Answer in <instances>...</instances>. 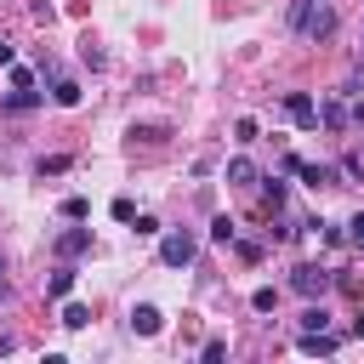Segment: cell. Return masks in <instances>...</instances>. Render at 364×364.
<instances>
[{
    "label": "cell",
    "instance_id": "obj_1",
    "mask_svg": "<svg viewBox=\"0 0 364 364\" xmlns=\"http://www.w3.org/2000/svg\"><path fill=\"white\" fill-rule=\"evenodd\" d=\"M193 250H199V239H193L188 228L159 233V262H165V267H188V262H193Z\"/></svg>",
    "mask_w": 364,
    "mask_h": 364
},
{
    "label": "cell",
    "instance_id": "obj_2",
    "mask_svg": "<svg viewBox=\"0 0 364 364\" xmlns=\"http://www.w3.org/2000/svg\"><path fill=\"white\" fill-rule=\"evenodd\" d=\"M330 284H336V279H330V267H318V262H301V267L290 273V290H296V296H324Z\"/></svg>",
    "mask_w": 364,
    "mask_h": 364
},
{
    "label": "cell",
    "instance_id": "obj_3",
    "mask_svg": "<svg viewBox=\"0 0 364 364\" xmlns=\"http://www.w3.org/2000/svg\"><path fill=\"white\" fill-rule=\"evenodd\" d=\"M296 34H307V40H324V34H336V11L324 6V0H313L307 6V17H301V28Z\"/></svg>",
    "mask_w": 364,
    "mask_h": 364
},
{
    "label": "cell",
    "instance_id": "obj_4",
    "mask_svg": "<svg viewBox=\"0 0 364 364\" xmlns=\"http://www.w3.org/2000/svg\"><path fill=\"white\" fill-rule=\"evenodd\" d=\"M284 114H290L301 131H313V125H318V102H313L307 91H290V97H284Z\"/></svg>",
    "mask_w": 364,
    "mask_h": 364
},
{
    "label": "cell",
    "instance_id": "obj_5",
    "mask_svg": "<svg viewBox=\"0 0 364 364\" xmlns=\"http://www.w3.org/2000/svg\"><path fill=\"white\" fill-rule=\"evenodd\" d=\"M290 171H296L307 188H336V165H307V159H296V154H290Z\"/></svg>",
    "mask_w": 364,
    "mask_h": 364
},
{
    "label": "cell",
    "instance_id": "obj_6",
    "mask_svg": "<svg viewBox=\"0 0 364 364\" xmlns=\"http://www.w3.org/2000/svg\"><path fill=\"white\" fill-rule=\"evenodd\" d=\"M91 250V228H63L57 233V256L63 262H74V256H85Z\"/></svg>",
    "mask_w": 364,
    "mask_h": 364
},
{
    "label": "cell",
    "instance_id": "obj_7",
    "mask_svg": "<svg viewBox=\"0 0 364 364\" xmlns=\"http://www.w3.org/2000/svg\"><path fill=\"white\" fill-rule=\"evenodd\" d=\"M131 330H136V336H159V330H165V313H159L154 301H136V307H131Z\"/></svg>",
    "mask_w": 364,
    "mask_h": 364
},
{
    "label": "cell",
    "instance_id": "obj_8",
    "mask_svg": "<svg viewBox=\"0 0 364 364\" xmlns=\"http://www.w3.org/2000/svg\"><path fill=\"white\" fill-rule=\"evenodd\" d=\"M341 347V336H330V330H301V353L307 358H330Z\"/></svg>",
    "mask_w": 364,
    "mask_h": 364
},
{
    "label": "cell",
    "instance_id": "obj_9",
    "mask_svg": "<svg viewBox=\"0 0 364 364\" xmlns=\"http://www.w3.org/2000/svg\"><path fill=\"white\" fill-rule=\"evenodd\" d=\"M68 290H74V267H68V262H63V267H57V273H51V279H46V296H51V301H63V296H68Z\"/></svg>",
    "mask_w": 364,
    "mask_h": 364
},
{
    "label": "cell",
    "instance_id": "obj_10",
    "mask_svg": "<svg viewBox=\"0 0 364 364\" xmlns=\"http://www.w3.org/2000/svg\"><path fill=\"white\" fill-rule=\"evenodd\" d=\"M228 182H233V188H250V182H262V176H256L250 159H228Z\"/></svg>",
    "mask_w": 364,
    "mask_h": 364
},
{
    "label": "cell",
    "instance_id": "obj_11",
    "mask_svg": "<svg viewBox=\"0 0 364 364\" xmlns=\"http://www.w3.org/2000/svg\"><path fill=\"white\" fill-rule=\"evenodd\" d=\"M28 108H40V91H28V85H23V91H11V97H6V114H28Z\"/></svg>",
    "mask_w": 364,
    "mask_h": 364
},
{
    "label": "cell",
    "instance_id": "obj_12",
    "mask_svg": "<svg viewBox=\"0 0 364 364\" xmlns=\"http://www.w3.org/2000/svg\"><path fill=\"white\" fill-rule=\"evenodd\" d=\"M57 216H63V222H85V216H91V205H85L80 193H68V199L57 205Z\"/></svg>",
    "mask_w": 364,
    "mask_h": 364
},
{
    "label": "cell",
    "instance_id": "obj_13",
    "mask_svg": "<svg viewBox=\"0 0 364 364\" xmlns=\"http://www.w3.org/2000/svg\"><path fill=\"white\" fill-rule=\"evenodd\" d=\"M210 239H216V245H233V239H239L233 216H210Z\"/></svg>",
    "mask_w": 364,
    "mask_h": 364
},
{
    "label": "cell",
    "instance_id": "obj_14",
    "mask_svg": "<svg viewBox=\"0 0 364 364\" xmlns=\"http://www.w3.org/2000/svg\"><path fill=\"white\" fill-rule=\"evenodd\" d=\"M51 97H57V108H74V102H80V85H74V80H57Z\"/></svg>",
    "mask_w": 364,
    "mask_h": 364
},
{
    "label": "cell",
    "instance_id": "obj_15",
    "mask_svg": "<svg viewBox=\"0 0 364 364\" xmlns=\"http://www.w3.org/2000/svg\"><path fill=\"white\" fill-rule=\"evenodd\" d=\"M318 119H324L330 131H341V125H347V108H341V102H318Z\"/></svg>",
    "mask_w": 364,
    "mask_h": 364
},
{
    "label": "cell",
    "instance_id": "obj_16",
    "mask_svg": "<svg viewBox=\"0 0 364 364\" xmlns=\"http://www.w3.org/2000/svg\"><path fill=\"white\" fill-rule=\"evenodd\" d=\"M296 324H301V330H330V313H324V301H318V307H307Z\"/></svg>",
    "mask_w": 364,
    "mask_h": 364
},
{
    "label": "cell",
    "instance_id": "obj_17",
    "mask_svg": "<svg viewBox=\"0 0 364 364\" xmlns=\"http://www.w3.org/2000/svg\"><path fill=\"white\" fill-rule=\"evenodd\" d=\"M250 307H256V313H273V307H279V290H273V284H262V290L250 296Z\"/></svg>",
    "mask_w": 364,
    "mask_h": 364
},
{
    "label": "cell",
    "instance_id": "obj_18",
    "mask_svg": "<svg viewBox=\"0 0 364 364\" xmlns=\"http://www.w3.org/2000/svg\"><path fill=\"white\" fill-rule=\"evenodd\" d=\"M63 324H68V330H85V324H91V313H85L80 301H68V307H63Z\"/></svg>",
    "mask_w": 364,
    "mask_h": 364
},
{
    "label": "cell",
    "instance_id": "obj_19",
    "mask_svg": "<svg viewBox=\"0 0 364 364\" xmlns=\"http://www.w3.org/2000/svg\"><path fill=\"white\" fill-rule=\"evenodd\" d=\"M68 165H74V159H68V154H51V159H40V176H63V171H68Z\"/></svg>",
    "mask_w": 364,
    "mask_h": 364
},
{
    "label": "cell",
    "instance_id": "obj_20",
    "mask_svg": "<svg viewBox=\"0 0 364 364\" xmlns=\"http://www.w3.org/2000/svg\"><path fill=\"white\" fill-rule=\"evenodd\" d=\"M199 358H205V364H222V358H228V341H216V336H210V341L199 347Z\"/></svg>",
    "mask_w": 364,
    "mask_h": 364
},
{
    "label": "cell",
    "instance_id": "obj_21",
    "mask_svg": "<svg viewBox=\"0 0 364 364\" xmlns=\"http://www.w3.org/2000/svg\"><path fill=\"white\" fill-rule=\"evenodd\" d=\"M267 233L284 245V239H296V222H290V216H273V228H267Z\"/></svg>",
    "mask_w": 364,
    "mask_h": 364
},
{
    "label": "cell",
    "instance_id": "obj_22",
    "mask_svg": "<svg viewBox=\"0 0 364 364\" xmlns=\"http://www.w3.org/2000/svg\"><path fill=\"white\" fill-rule=\"evenodd\" d=\"M233 250H239V262H262V245L256 239H233Z\"/></svg>",
    "mask_w": 364,
    "mask_h": 364
},
{
    "label": "cell",
    "instance_id": "obj_23",
    "mask_svg": "<svg viewBox=\"0 0 364 364\" xmlns=\"http://www.w3.org/2000/svg\"><path fill=\"white\" fill-rule=\"evenodd\" d=\"M262 193H267V205H273V210L284 205V182H279V176H267V188H262Z\"/></svg>",
    "mask_w": 364,
    "mask_h": 364
},
{
    "label": "cell",
    "instance_id": "obj_24",
    "mask_svg": "<svg viewBox=\"0 0 364 364\" xmlns=\"http://www.w3.org/2000/svg\"><path fill=\"white\" fill-rule=\"evenodd\" d=\"M108 210H114V222H136V205H131V199H114Z\"/></svg>",
    "mask_w": 364,
    "mask_h": 364
},
{
    "label": "cell",
    "instance_id": "obj_25",
    "mask_svg": "<svg viewBox=\"0 0 364 364\" xmlns=\"http://www.w3.org/2000/svg\"><path fill=\"white\" fill-rule=\"evenodd\" d=\"M347 245H358V250H364V210L347 222Z\"/></svg>",
    "mask_w": 364,
    "mask_h": 364
},
{
    "label": "cell",
    "instance_id": "obj_26",
    "mask_svg": "<svg viewBox=\"0 0 364 364\" xmlns=\"http://www.w3.org/2000/svg\"><path fill=\"white\" fill-rule=\"evenodd\" d=\"M80 63H91V68H102V51H97L91 40H80Z\"/></svg>",
    "mask_w": 364,
    "mask_h": 364
},
{
    "label": "cell",
    "instance_id": "obj_27",
    "mask_svg": "<svg viewBox=\"0 0 364 364\" xmlns=\"http://www.w3.org/2000/svg\"><path fill=\"white\" fill-rule=\"evenodd\" d=\"M233 142H256V119H239L233 125Z\"/></svg>",
    "mask_w": 364,
    "mask_h": 364
},
{
    "label": "cell",
    "instance_id": "obj_28",
    "mask_svg": "<svg viewBox=\"0 0 364 364\" xmlns=\"http://www.w3.org/2000/svg\"><path fill=\"white\" fill-rule=\"evenodd\" d=\"M17 63V51H11V40H0V68H11Z\"/></svg>",
    "mask_w": 364,
    "mask_h": 364
},
{
    "label": "cell",
    "instance_id": "obj_29",
    "mask_svg": "<svg viewBox=\"0 0 364 364\" xmlns=\"http://www.w3.org/2000/svg\"><path fill=\"white\" fill-rule=\"evenodd\" d=\"M11 347H17V341H11V336H0V353H11Z\"/></svg>",
    "mask_w": 364,
    "mask_h": 364
},
{
    "label": "cell",
    "instance_id": "obj_30",
    "mask_svg": "<svg viewBox=\"0 0 364 364\" xmlns=\"http://www.w3.org/2000/svg\"><path fill=\"white\" fill-rule=\"evenodd\" d=\"M353 336H364V318H353Z\"/></svg>",
    "mask_w": 364,
    "mask_h": 364
},
{
    "label": "cell",
    "instance_id": "obj_31",
    "mask_svg": "<svg viewBox=\"0 0 364 364\" xmlns=\"http://www.w3.org/2000/svg\"><path fill=\"white\" fill-rule=\"evenodd\" d=\"M0 296H6V279H0Z\"/></svg>",
    "mask_w": 364,
    "mask_h": 364
}]
</instances>
